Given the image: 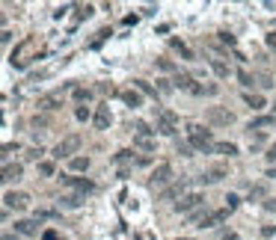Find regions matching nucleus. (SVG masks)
Segmentation results:
<instances>
[{
	"label": "nucleus",
	"mask_w": 276,
	"mask_h": 240,
	"mask_svg": "<svg viewBox=\"0 0 276 240\" xmlns=\"http://www.w3.org/2000/svg\"><path fill=\"white\" fill-rule=\"evenodd\" d=\"M187 143L193 145V151H202V154H211V151H214L211 131H205L202 125H190V128H187Z\"/></svg>",
	"instance_id": "obj_1"
},
{
	"label": "nucleus",
	"mask_w": 276,
	"mask_h": 240,
	"mask_svg": "<svg viewBox=\"0 0 276 240\" xmlns=\"http://www.w3.org/2000/svg\"><path fill=\"white\" fill-rule=\"evenodd\" d=\"M155 113H158V125H155V134L161 131L164 137H175V125H178V116H175L172 110H166V107H155Z\"/></svg>",
	"instance_id": "obj_2"
},
{
	"label": "nucleus",
	"mask_w": 276,
	"mask_h": 240,
	"mask_svg": "<svg viewBox=\"0 0 276 240\" xmlns=\"http://www.w3.org/2000/svg\"><path fill=\"white\" fill-rule=\"evenodd\" d=\"M172 86H175V89H184V92H190V95H208V86H199L196 77L187 74V71H178V74L172 77Z\"/></svg>",
	"instance_id": "obj_3"
},
{
	"label": "nucleus",
	"mask_w": 276,
	"mask_h": 240,
	"mask_svg": "<svg viewBox=\"0 0 276 240\" xmlns=\"http://www.w3.org/2000/svg\"><path fill=\"white\" fill-rule=\"evenodd\" d=\"M205 122L214 125V128H229L235 122V113H229L226 107H208L205 110Z\"/></svg>",
	"instance_id": "obj_4"
},
{
	"label": "nucleus",
	"mask_w": 276,
	"mask_h": 240,
	"mask_svg": "<svg viewBox=\"0 0 276 240\" xmlns=\"http://www.w3.org/2000/svg\"><path fill=\"white\" fill-rule=\"evenodd\" d=\"M77 148H80V137H77V134H68L65 140H59V143L54 145V157H56V160H62V157H74Z\"/></svg>",
	"instance_id": "obj_5"
},
{
	"label": "nucleus",
	"mask_w": 276,
	"mask_h": 240,
	"mask_svg": "<svg viewBox=\"0 0 276 240\" xmlns=\"http://www.w3.org/2000/svg\"><path fill=\"white\" fill-rule=\"evenodd\" d=\"M3 205H6V211H9V208H12V211H24V208L30 205V196H27V193L6 190V193H3Z\"/></svg>",
	"instance_id": "obj_6"
},
{
	"label": "nucleus",
	"mask_w": 276,
	"mask_h": 240,
	"mask_svg": "<svg viewBox=\"0 0 276 240\" xmlns=\"http://www.w3.org/2000/svg\"><path fill=\"white\" fill-rule=\"evenodd\" d=\"M202 202H205V196H202V193H187V196L175 205V211H178V214H190V211H199V208H202Z\"/></svg>",
	"instance_id": "obj_7"
},
{
	"label": "nucleus",
	"mask_w": 276,
	"mask_h": 240,
	"mask_svg": "<svg viewBox=\"0 0 276 240\" xmlns=\"http://www.w3.org/2000/svg\"><path fill=\"white\" fill-rule=\"evenodd\" d=\"M187 187H190V181H187V178H181V181H175L172 187H166V190L161 193V199H164V202H172V199H184V196H187V193H184Z\"/></svg>",
	"instance_id": "obj_8"
},
{
	"label": "nucleus",
	"mask_w": 276,
	"mask_h": 240,
	"mask_svg": "<svg viewBox=\"0 0 276 240\" xmlns=\"http://www.w3.org/2000/svg\"><path fill=\"white\" fill-rule=\"evenodd\" d=\"M169 178H172V166L169 163H161L152 172V187H164V184H169Z\"/></svg>",
	"instance_id": "obj_9"
},
{
	"label": "nucleus",
	"mask_w": 276,
	"mask_h": 240,
	"mask_svg": "<svg viewBox=\"0 0 276 240\" xmlns=\"http://www.w3.org/2000/svg\"><path fill=\"white\" fill-rule=\"evenodd\" d=\"M62 181L68 184V187H74L80 196H86V193H92L95 190V184L92 181H86V178H74V175H62Z\"/></svg>",
	"instance_id": "obj_10"
},
{
	"label": "nucleus",
	"mask_w": 276,
	"mask_h": 240,
	"mask_svg": "<svg viewBox=\"0 0 276 240\" xmlns=\"http://www.w3.org/2000/svg\"><path fill=\"white\" fill-rule=\"evenodd\" d=\"M226 217H229V211H226V208H223V211H208V214H205V220L199 223V229H214V226L226 223Z\"/></svg>",
	"instance_id": "obj_11"
},
{
	"label": "nucleus",
	"mask_w": 276,
	"mask_h": 240,
	"mask_svg": "<svg viewBox=\"0 0 276 240\" xmlns=\"http://www.w3.org/2000/svg\"><path fill=\"white\" fill-rule=\"evenodd\" d=\"M15 235L36 238V235H39V220H18V223H15Z\"/></svg>",
	"instance_id": "obj_12"
},
{
	"label": "nucleus",
	"mask_w": 276,
	"mask_h": 240,
	"mask_svg": "<svg viewBox=\"0 0 276 240\" xmlns=\"http://www.w3.org/2000/svg\"><path fill=\"white\" fill-rule=\"evenodd\" d=\"M24 175V169H21V163H3V184H12V181H18Z\"/></svg>",
	"instance_id": "obj_13"
},
{
	"label": "nucleus",
	"mask_w": 276,
	"mask_h": 240,
	"mask_svg": "<svg viewBox=\"0 0 276 240\" xmlns=\"http://www.w3.org/2000/svg\"><path fill=\"white\" fill-rule=\"evenodd\" d=\"M223 178H226V169H223V166H214V169L202 172L196 181H199V184H217V181H223Z\"/></svg>",
	"instance_id": "obj_14"
},
{
	"label": "nucleus",
	"mask_w": 276,
	"mask_h": 240,
	"mask_svg": "<svg viewBox=\"0 0 276 240\" xmlns=\"http://www.w3.org/2000/svg\"><path fill=\"white\" fill-rule=\"evenodd\" d=\"M92 122H95V128H98V131H107V128H110V122H113V116H110V107H98Z\"/></svg>",
	"instance_id": "obj_15"
},
{
	"label": "nucleus",
	"mask_w": 276,
	"mask_h": 240,
	"mask_svg": "<svg viewBox=\"0 0 276 240\" xmlns=\"http://www.w3.org/2000/svg\"><path fill=\"white\" fill-rule=\"evenodd\" d=\"M134 148H140V151H155L158 143L152 140V134H134Z\"/></svg>",
	"instance_id": "obj_16"
},
{
	"label": "nucleus",
	"mask_w": 276,
	"mask_h": 240,
	"mask_svg": "<svg viewBox=\"0 0 276 240\" xmlns=\"http://www.w3.org/2000/svg\"><path fill=\"white\" fill-rule=\"evenodd\" d=\"M122 101H125L128 107L137 110V107H143V92H137V89H125V92H122Z\"/></svg>",
	"instance_id": "obj_17"
},
{
	"label": "nucleus",
	"mask_w": 276,
	"mask_h": 240,
	"mask_svg": "<svg viewBox=\"0 0 276 240\" xmlns=\"http://www.w3.org/2000/svg\"><path fill=\"white\" fill-rule=\"evenodd\" d=\"M276 119L274 116H256V119H250V125H247V131L253 134V131H259V128H271Z\"/></svg>",
	"instance_id": "obj_18"
},
{
	"label": "nucleus",
	"mask_w": 276,
	"mask_h": 240,
	"mask_svg": "<svg viewBox=\"0 0 276 240\" xmlns=\"http://www.w3.org/2000/svg\"><path fill=\"white\" fill-rule=\"evenodd\" d=\"M59 104H62V92H54V95H48V98H42V101H39V107H42V110H56Z\"/></svg>",
	"instance_id": "obj_19"
},
{
	"label": "nucleus",
	"mask_w": 276,
	"mask_h": 240,
	"mask_svg": "<svg viewBox=\"0 0 276 240\" xmlns=\"http://www.w3.org/2000/svg\"><path fill=\"white\" fill-rule=\"evenodd\" d=\"M244 101L253 107V110H262V107H268V101H265V95H259V92H244Z\"/></svg>",
	"instance_id": "obj_20"
},
{
	"label": "nucleus",
	"mask_w": 276,
	"mask_h": 240,
	"mask_svg": "<svg viewBox=\"0 0 276 240\" xmlns=\"http://www.w3.org/2000/svg\"><path fill=\"white\" fill-rule=\"evenodd\" d=\"M86 202V196H80V193H74V196H62L59 199V208H80Z\"/></svg>",
	"instance_id": "obj_21"
},
{
	"label": "nucleus",
	"mask_w": 276,
	"mask_h": 240,
	"mask_svg": "<svg viewBox=\"0 0 276 240\" xmlns=\"http://www.w3.org/2000/svg\"><path fill=\"white\" fill-rule=\"evenodd\" d=\"M68 166H71V172H86V169H89V157L77 154V157H71V160H68Z\"/></svg>",
	"instance_id": "obj_22"
},
{
	"label": "nucleus",
	"mask_w": 276,
	"mask_h": 240,
	"mask_svg": "<svg viewBox=\"0 0 276 240\" xmlns=\"http://www.w3.org/2000/svg\"><path fill=\"white\" fill-rule=\"evenodd\" d=\"M214 151H217V154L235 157V154H238V145H235V143H214Z\"/></svg>",
	"instance_id": "obj_23"
},
{
	"label": "nucleus",
	"mask_w": 276,
	"mask_h": 240,
	"mask_svg": "<svg viewBox=\"0 0 276 240\" xmlns=\"http://www.w3.org/2000/svg\"><path fill=\"white\" fill-rule=\"evenodd\" d=\"M169 45H172L175 50H181V56H184V59H193V50H190V48H187L181 39H169Z\"/></svg>",
	"instance_id": "obj_24"
},
{
	"label": "nucleus",
	"mask_w": 276,
	"mask_h": 240,
	"mask_svg": "<svg viewBox=\"0 0 276 240\" xmlns=\"http://www.w3.org/2000/svg\"><path fill=\"white\" fill-rule=\"evenodd\" d=\"M211 68H214L217 77H229V65H226L223 59H211Z\"/></svg>",
	"instance_id": "obj_25"
},
{
	"label": "nucleus",
	"mask_w": 276,
	"mask_h": 240,
	"mask_svg": "<svg viewBox=\"0 0 276 240\" xmlns=\"http://www.w3.org/2000/svg\"><path fill=\"white\" fill-rule=\"evenodd\" d=\"M134 86H137V92H143V95H152V98H158V89H152L146 80H134Z\"/></svg>",
	"instance_id": "obj_26"
},
{
	"label": "nucleus",
	"mask_w": 276,
	"mask_h": 240,
	"mask_svg": "<svg viewBox=\"0 0 276 240\" xmlns=\"http://www.w3.org/2000/svg\"><path fill=\"white\" fill-rule=\"evenodd\" d=\"M74 119H77V122H89V119H95V116L89 113V107H74Z\"/></svg>",
	"instance_id": "obj_27"
},
{
	"label": "nucleus",
	"mask_w": 276,
	"mask_h": 240,
	"mask_svg": "<svg viewBox=\"0 0 276 240\" xmlns=\"http://www.w3.org/2000/svg\"><path fill=\"white\" fill-rule=\"evenodd\" d=\"M71 95H74V101H89V98H92V92H89V89H80V86H74Z\"/></svg>",
	"instance_id": "obj_28"
},
{
	"label": "nucleus",
	"mask_w": 276,
	"mask_h": 240,
	"mask_svg": "<svg viewBox=\"0 0 276 240\" xmlns=\"http://www.w3.org/2000/svg\"><path fill=\"white\" fill-rule=\"evenodd\" d=\"M155 65H158V68H161V71H172V74H178V68H175V65H172V62H169V59H158V62H155Z\"/></svg>",
	"instance_id": "obj_29"
},
{
	"label": "nucleus",
	"mask_w": 276,
	"mask_h": 240,
	"mask_svg": "<svg viewBox=\"0 0 276 240\" xmlns=\"http://www.w3.org/2000/svg\"><path fill=\"white\" fill-rule=\"evenodd\" d=\"M265 140H268V137H265V134H256V137H253V140H250V148H253V151H259V148H262V145H265Z\"/></svg>",
	"instance_id": "obj_30"
},
{
	"label": "nucleus",
	"mask_w": 276,
	"mask_h": 240,
	"mask_svg": "<svg viewBox=\"0 0 276 240\" xmlns=\"http://www.w3.org/2000/svg\"><path fill=\"white\" fill-rule=\"evenodd\" d=\"M39 172H42L45 178H51V175H54V163H51V160H42V163H39Z\"/></svg>",
	"instance_id": "obj_31"
},
{
	"label": "nucleus",
	"mask_w": 276,
	"mask_h": 240,
	"mask_svg": "<svg viewBox=\"0 0 276 240\" xmlns=\"http://www.w3.org/2000/svg\"><path fill=\"white\" fill-rule=\"evenodd\" d=\"M265 196V184H259V187H250V199L247 202H256V199H262Z\"/></svg>",
	"instance_id": "obj_32"
},
{
	"label": "nucleus",
	"mask_w": 276,
	"mask_h": 240,
	"mask_svg": "<svg viewBox=\"0 0 276 240\" xmlns=\"http://www.w3.org/2000/svg\"><path fill=\"white\" fill-rule=\"evenodd\" d=\"M238 205H241V196H235V193H229V196H226V211H235Z\"/></svg>",
	"instance_id": "obj_33"
},
{
	"label": "nucleus",
	"mask_w": 276,
	"mask_h": 240,
	"mask_svg": "<svg viewBox=\"0 0 276 240\" xmlns=\"http://www.w3.org/2000/svg\"><path fill=\"white\" fill-rule=\"evenodd\" d=\"M178 154L181 157H193V145L190 143H178Z\"/></svg>",
	"instance_id": "obj_34"
},
{
	"label": "nucleus",
	"mask_w": 276,
	"mask_h": 240,
	"mask_svg": "<svg viewBox=\"0 0 276 240\" xmlns=\"http://www.w3.org/2000/svg\"><path fill=\"white\" fill-rule=\"evenodd\" d=\"M134 134H155L146 122H134Z\"/></svg>",
	"instance_id": "obj_35"
},
{
	"label": "nucleus",
	"mask_w": 276,
	"mask_h": 240,
	"mask_svg": "<svg viewBox=\"0 0 276 240\" xmlns=\"http://www.w3.org/2000/svg\"><path fill=\"white\" fill-rule=\"evenodd\" d=\"M89 15H92V6H77V21L89 18Z\"/></svg>",
	"instance_id": "obj_36"
},
{
	"label": "nucleus",
	"mask_w": 276,
	"mask_h": 240,
	"mask_svg": "<svg viewBox=\"0 0 276 240\" xmlns=\"http://www.w3.org/2000/svg\"><path fill=\"white\" fill-rule=\"evenodd\" d=\"M238 80H241V83H244V86H247V89H250V86H253V77H250V74H247V71H238Z\"/></svg>",
	"instance_id": "obj_37"
},
{
	"label": "nucleus",
	"mask_w": 276,
	"mask_h": 240,
	"mask_svg": "<svg viewBox=\"0 0 276 240\" xmlns=\"http://www.w3.org/2000/svg\"><path fill=\"white\" fill-rule=\"evenodd\" d=\"M42 240H62V238H59L54 229H48V232H42Z\"/></svg>",
	"instance_id": "obj_38"
},
{
	"label": "nucleus",
	"mask_w": 276,
	"mask_h": 240,
	"mask_svg": "<svg viewBox=\"0 0 276 240\" xmlns=\"http://www.w3.org/2000/svg\"><path fill=\"white\" fill-rule=\"evenodd\" d=\"M262 235H265V238H274L276 229H274V226H265V229H262Z\"/></svg>",
	"instance_id": "obj_39"
},
{
	"label": "nucleus",
	"mask_w": 276,
	"mask_h": 240,
	"mask_svg": "<svg viewBox=\"0 0 276 240\" xmlns=\"http://www.w3.org/2000/svg\"><path fill=\"white\" fill-rule=\"evenodd\" d=\"M265 211H276V199H265Z\"/></svg>",
	"instance_id": "obj_40"
},
{
	"label": "nucleus",
	"mask_w": 276,
	"mask_h": 240,
	"mask_svg": "<svg viewBox=\"0 0 276 240\" xmlns=\"http://www.w3.org/2000/svg\"><path fill=\"white\" fill-rule=\"evenodd\" d=\"M268 160H271V163H276V145H271V148H268Z\"/></svg>",
	"instance_id": "obj_41"
},
{
	"label": "nucleus",
	"mask_w": 276,
	"mask_h": 240,
	"mask_svg": "<svg viewBox=\"0 0 276 240\" xmlns=\"http://www.w3.org/2000/svg\"><path fill=\"white\" fill-rule=\"evenodd\" d=\"M220 240H241V238H238L235 232H223V238H220Z\"/></svg>",
	"instance_id": "obj_42"
},
{
	"label": "nucleus",
	"mask_w": 276,
	"mask_h": 240,
	"mask_svg": "<svg viewBox=\"0 0 276 240\" xmlns=\"http://www.w3.org/2000/svg\"><path fill=\"white\" fill-rule=\"evenodd\" d=\"M268 45H271V48H276V33H268Z\"/></svg>",
	"instance_id": "obj_43"
},
{
	"label": "nucleus",
	"mask_w": 276,
	"mask_h": 240,
	"mask_svg": "<svg viewBox=\"0 0 276 240\" xmlns=\"http://www.w3.org/2000/svg\"><path fill=\"white\" fill-rule=\"evenodd\" d=\"M268 178H276V166L274 169H268Z\"/></svg>",
	"instance_id": "obj_44"
},
{
	"label": "nucleus",
	"mask_w": 276,
	"mask_h": 240,
	"mask_svg": "<svg viewBox=\"0 0 276 240\" xmlns=\"http://www.w3.org/2000/svg\"><path fill=\"white\" fill-rule=\"evenodd\" d=\"M3 240H15V235H3Z\"/></svg>",
	"instance_id": "obj_45"
},
{
	"label": "nucleus",
	"mask_w": 276,
	"mask_h": 240,
	"mask_svg": "<svg viewBox=\"0 0 276 240\" xmlns=\"http://www.w3.org/2000/svg\"><path fill=\"white\" fill-rule=\"evenodd\" d=\"M175 240H196V238H175Z\"/></svg>",
	"instance_id": "obj_46"
},
{
	"label": "nucleus",
	"mask_w": 276,
	"mask_h": 240,
	"mask_svg": "<svg viewBox=\"0 0 276 240\" xmlns=\"http://www.w3.org/2000/svg\"><path fill=\"white\" fill-rule=\"evenodd\" d=\"M274 110H276V104H274Z\"/></svg>",
	"instance_id": "obj_47"
}]
</instances>
